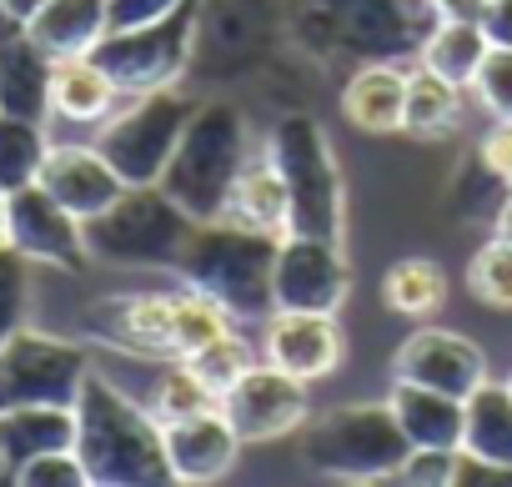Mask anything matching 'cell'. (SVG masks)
<instances>
[{
  "mask_svg": "<svg viewBox=\"0 0 512 487\" xmlns=\"http://www.w3.org/2000/svg\"><path fill=\"white\" fill-rule=\"evenodd\" d=\"M437 0H292L287 41L322 66H417Z\"/></svg>",
  "mask_w": 512,
  "mask_h": 487,
  "instance_id": "obj_1",
  "label": "cell"
},
{
  "mask_svg": "<svg viewBox=\"0 0 512 487\" xmlns=\"http://www.w3.org/2000/svg\"><path fill=\"white\" fill-rule=\"evenodd\" d=\"M231 317L206 292H111L81 312V337L141 357V362H186L211 337H221Z\"/></svg>",
  "mask_w": 512,
  "mask_h": 487,
  "instance_id": "obj_2",
  "label": "cell"
},
{
  "mask_svg": "<svg viewBox=\"0 0 512 487\" xmlns=\"http://www.w3.org/2000/svg\"><path fill=\"white\" fill-rule=\"evenodd\" d=\"M76 452L86 462L91 487H166V482H176L156 412L131 402L96 367L86 372L81 397H76Z\"/></svg>",
  "mask_w": 512,
  "mask_h": 487,
  "instance_id": "obj_3",
  "label": "cell"
},
{
  "mask_svg": "<svg viewBox=\"0 0 512 487\" xmlns=\"http://www.w3.org/2000/svg\"><path fill=\"white\" fill-rule=\"evenodd\" d=\"M277 247V231H256L246 221L216 216L191 226L171 272L181 277V287L206 292L231 322H267L277 312Z\"/></svg>",
  "mask_w": 512,
  "mask_h": 487,
  "instance_id": "obj_4",
  "label": "cell"
},
{
  "mask_svg": "<svg viewBox=\"0 0 512 487\" xmlns=\"http://www.w3.org/2000/svg\"><path fill=\"white\" fill-rule=\"evenodd\" d=\"M251 161V131L246 116L231 101H201L196 116L186 121L166 171H161V191L191 216V221H216L231 206L236 176Z\"/></svg>",
  "mask_w": 512,
  "mask_h": 487,
  "instance_id": "obj_5",
  "label": "cell"
},
{
  "mask_svg": "<svg viewBox=\"0 0 512 487\" xmlns=\"http://www.w3.org/2000/svg\"><path fill=\"white\" fill-rule=\"evenodd\" d=\"M412 457L387 402H347L302 427V462L332 482H397Z\"/></svg>",
  "mask_w": 512,
  "mask_h": 487,
  "instance_id": "obj_6",
  "label": "cell"
},
{
  "mask_svg": "<svg viewBox=\"0 0 512 487\" xmlns=\"http://www.w3.org/2000/svg\"><path fill=\"white\" fill-rule=\"evenodd\" d=\"M267 156L277 161L287 181L292 231L342 241L347 236V186H342V166L332 156L327 126L307 111H287L267 131Z\"/></svg>",
  "mask_w": 512,
  "mask_h": 487,
  "instance_id": "obj_7",
  "label": "cell"
},
{
  "mask_svg": "<svg viewBox=\"0 0 512 487\" xmlns=\"http://www.w3.org/2000/svg\"><path fill=\"white\" fill-rule=\"evenodd\" d=\"M292 0H196V36H191V81L231 86L256 76L277 46L287 41Z\"/></svg>",
  "mask_w": 512,
  "mask_h": 487,
  "instance_id": "obj_8",
  "label": "cell"
},
{
  "mask_svg": "<svg viewBox=\"0 0 512 487\" xmlns=\"http://www.w3.org/2000/svg\"><path fill=\"white\" fill-rule=\"evenodd\" d=\"M191 216L161 191V186H126L101 216L86 221V241L91 257L111 262V267H176L186 236H191Z\"/></svg>",
  "mask_w": 512,
  "mask_h": 487,
  "instance_id": "obj_9",
  "label": "cell"
},
{
  "mask_svg": "<svg viewBox=\"0 0 512 487\" xmlns=\"http://www.w3.org/2000/svg\"><path fill=\"white\" fill-rule=\"evenodd\" d=\"M196 96L176 91V86H161V91H141L131 96V106L111 111L101 126H96V151L121 171L126 186H156L186 121L196 116Z\"/></svg>",
  "mask_w": 512,
  "mask_h": 487,
  "instance_id": "obj_10",
  "label": "cell"
},
{
  "mask_svg": "<svg viewBox=\"0 0 512 487\" xmlns=\"http://www.w3.org/2000/svg\"><path fill=\"white\" fill-rule=\"evenodd\" d=\"M86 372H91V352L81 342L41 327H21L16 337L0 342V412L41 407V402L76 407Z\"/></svg>",
  "mask_w": 512,
  "mask_h": 487,
  "instance_id": "obj_11",
  "label": "cell"
},
{
  "mask_svg": "<svg viewBox=\"0 0 512 487\" xmlns=\"http://www.w3.org/2000/svg\"><path fill=\"white\" fill-rule=\"evenodd\" d=\"M191 36H196V0L181 6L166 21L151 26H131V31H106L91 51V61L116 81L121 96H141V91H161L176 86L191 71Z\"/></svg>",
  "mask_w": 512,
  "mask_h": 487,
  "instance_id": "obj_12",
  "label": "cell"
},
{
  "mask_svg": "<svg viewBox=\"0 0 512 487\" xmlns=\"http://www.w3.org/2000/svg\"><path fill=\"white\" fill-rule=\"evenodd\" d=\"M6 247H16L31 267H56V272H86L96 262L86 221L66 211L41 181L6 191Z\"/></svg>",
  "mask_w": 512,
  "mask_h": 487,
  "instance_id": "obj_13",
  "label": "cell"
},
{
  "mask_svg": "<svg viewBox=\"0 0 512 487\" xmlns=\"http://www.w3.org/2000/svg\"><path fill=\"white\" fill-rule=\"evenodd\" d=\"M277 312H337L352 292V272L342 257V241L287 231L277 247Z\"/></svg>",
  "mask_w": 512,
  "mask_h": 487,
  "instance_id": "obj_14",
  "label": "cell"
},
{
  "mask_svg": "<svg viewBox=\"0 0 512 487\" xmlns=\"http://www.w3.org/2000/svg\"><path fill=\"white\" fill-rule=\"evenodd\" d=\"M307 387L312 382L262 362V367H246L231 392H221V412L241 442H272V437H287L307 422V412H312Z\"/></svg>",
  "mask_w": 512,
  "mask_h": 487,
  "instance_id": "obj_15",
  "label": "cell"
},
{
  "mask_svg": "<svg viewBox=\"0 0 512 487\" xmlns=\"http://www.w3.org/2000/svg\"><path fill=\"white\" fill-rule=\"evenodd\" d=\"M392 382H417V387H437L452 397H472L487 382V357L472 337L452 327H417L392 352Z\"/></svg>",
  "mask_w": 512,
  "mask_h": 487,
  "instance_id": "obj_16",
  "label": "cell"
},
{
  "mask_svg": "<svg viewBox=\"0 0 512 487\" xmlns=\"http://www.w3.org/2000/svg\"><path fill=\"white\" fill-rule=\"evenodd\" d=\"M347 337L337 327V312H272L267 317V362L302 377L322 382L342 367Z\"/></svg>",
  "mask_w": 512,
  "mask_h": 487,
  "instance_id": "obj_17",
  "label": "cell"
},
{
  "mask_svg": "<svg viewBox=\"0 0 512 487\" xmlns=\"http://www.w3.org/2000/svg\"><path fill=\"white\" fill-rule=\"evenodd\" d=\"M161 437H166V457H171V477L176 482H221L236 457H241V437L236 427L226 422L221 407H206L196 417H181V422H161Z\"/></svg>",
  "mask_w": 512,
  "mask_h": 487,
  "instance_id": "obj_18",
  "label": "cell"
},
{
  "mask_svg": "<svg viewBox=\"0 0 512 487\" xmlns=\"http://www.w3.org/2000/svg\"><path fill=\"white\" fill-rule=\"evenodd\" d=\"M41 186H46L66 211H76L81 221L101 216V211L126 191L121 171H116L96 146H56V141H51V156H46V166H41Z\"/></svg>",
  "mask_w": 512,
  "mask_h": 487,
  "instance_id": "obj_19",
  "label": "cell"
},
{
  "mask_svg": "<svg viewBox=\"0 0 512 487\" xmlns=\"http://www.w3.org/2000/svg\"><path fill=\"white\" fill-rule=\"evenodd\" d=\"M342 116L367 136H397L407 116V66H357L342 81Z\"/></svg>",
  "mask_w": 512,
  "mask_h": 487,
  "instance_id": "obj_20",
  "label": "cell"
},
{
  "mask_svg": "<svg viewBox=\"0 0 512 487\" xmlns=\"http://www.w3.org/2000/svg\"><path fill=\"white\" fill-rule=\"evenodd\" d=\"M397 427L407 432L412 447H462V422H467V397L437 392V387H417V382H397L387 397Z\"/></svg>",
  "mask_w": 512,
  "mask_h": 487,
  "instance_id": "obj_21",
  "label": "cell"
},
{
  "mask_svg": "<svg viewBox=\"0 0 512 487\" xmlns=\"http://www.w3.org/2000/svg\"><path fill=\"white\" fill-rule=\"evenodd\" d=\"M51 71L56 56L41 51L26 31L0 46V111L26 116V121H51Z\"/></svg>",
  "mask_w": 512,
  "mask_h": 487,
  "instance_id": "obj_22",
  "label": "cell"
},
{
  "mask_svg": "<svg viewBox=\"0 0 512 487\" xmlns=\"http://www.w3.org/2000/svg\"><path fill=\"white\" fill-rule=\"evenodd\" d=\"M226 216L231 221H246L256 231H277V236L292 231V196H287V181H282L277 161L267 156V146L251 151V161L241 166Z\"/></svg>",
  "mask_w": 512,
  "mask_h": 487,
  "instance_id": "obj_23",
  "label": "cell"
},
{
  "mask_svg": "<svg viewBox=\"0 0 512 487\" xmlns=\"http://www.w3.org/2000/svg\"><path fill=\"white\" fill-rule=\"evenodd\" d=\"M116 81L91 56H61L51 71V116L71 126H101L116 111Z\"/></svg>",
  "mask_w": 512,
  "mask_h": 487,
  "instance_id": "obj_24",
  "label": "cell"
},
{
  "mask_svg": "<svg viewBox=\"0 0 512 487\" xmlns=\"http://www.w3.org/2000/svg\"><path fill=\"white\" fill-rule=\"evenodd\" d=\"M106 31H111L106 0H46L36 11V21L26 26V36L41 51H51L56 61L61 56H91Z\"/></svg>",
  "mask_w": 512,
  "mask_h": 487,
  "instance_id": "obj_25",
  "label": "cell"
},
{
  "mask_svg": "<svg viewBox=\"0 0 512 487\" xmlns=\"http://www.w3.org/2000/svg\"><path fill=\"white\" fill-rule=\"evenodd\" d=\"M0 437H6V457L11 472L41 452H66L76 447V407L61 402H41V407H16L0 412Z\"/></svg>",
  "mask_w": 512,
  "mask_h": 487,
  "instance_id": "obj_26",
  "label": "cell"
},
{
  "mask_svg": "<svg viewBox=\"0 0 512 487\" xmlns=\"http://www.w3.org/2000/svg\"><path fill=\"white\" fill-rule=\"evenodd\" d=\"M487 51H492V41H487L482 21H452V16H442V21H437V31L427 36V46H422L417 66H427V71H437L442 81H452V86L472 91L477 66L487 61Z\"/></svg>",
  "mask_w": 512,
  "mask_h": 487,
  "instance_id": "obj_27",
  "label": "cell"
},
{
  "mask_svg": "<svg viewBox=\"0 0 512 487\" xmlns=\"http://www.w3.org/2000/svg\"><path fill=\"white\" fill-rule=\"evenodd\" d=\"M462 452L512 467V382H482L467 397Z\"/></svg>",
  "mask_w": 512,
  "mask_h": 487,
  "instance_id": "obj_28",
  "label": "cell"
},
{
  "mask_svg": "<svg viewBox=\"0 0 512 487\" xmlns=\"http://www.w3.org/2000/svg\"><path fill=\"white\" fill-rule=\"evenodd\" d=\"M457 126H462V86L442 81L427 66H412L407 71V116H402V131L417 136V141H437V136H452Z\"/></svg>",
  "mask_w": 512,
  "mask_h": 487,
  "instance_id": "obj_29",
  "label": "cell"
},
{
  "mask_svg": "<svg viewBox=\"0 0 512 487\" xmlns=\"http://www.w3.org/2000/svg\"><path fill=\"white\" fill-rule=\"evenodd\" d=\"M447 297V277L427 257H402L382 277V307L397 317H432Z\"/></svg>",
  "mask_w": 512,
  "mask_h": 487,
  "instance_id": "obj_30",
  "label": "cell"
},
{
  "mask_svg": "<svg viewBox=\"0 0 512 487\" xmlns=\"http://www.w3.org/2000/svg\"><path fill=\"white\" fill-rule=\"evenodd\" d=\"M46 156H51V136H46L41 121L0 111V191H16V186L41 181Z\"/></svg>",
  "mask_w": 512,
  "mask_h": 487,
  "instance_id": "obj_31",
  "label": "cell"
},
{
  "mask_svg": "<svg viewBox=\"0 0 512 487\" xmlns=\"http://www.w3.org/2000/svg\"><path fill=\"white\" fill-rule=\"evenodd\" d=\"M512 186L487 166V156L482 151H472L462 166H457V181H452V216L457 221H497V206H502V196H507Z\"/></svg>",
  "mask_w": 512,
  "mask_h": 487,
  "instance_id": "obj_32",
  "label": "cell"
},
{
  "mask_svg": "<svg viewBox=\"0 0 512 487\" xmlns=\"http://www.w3.org/2000/svg\"><path fill=\"white\" fill-rule=\"evenodd\" d=\"M467 292L492 307V312H512V241L507 236H492L472 252L467 262Z\"/></svg>",
  "mask_w": 512,
  "mask_h": 487,
  "instance_id": "obj_33",
  "label": "cell"
},
{
  "mask_svg": "<svg viewBox=\"0 0 512 487\" xmlns=\"http://www.w3.org/2000/svg\"><path fill=\"white\" fill-rule=\"evenodd\" d=\"M206 407H221V397H216L186 362H166V372H161V382H156V392H151L156 422H181V417H196V412H206Z\"/></svg>",
  "mask_w": 512,
  "mask_h": 487,
  "instance_id": "obj_34",
  "label": "cell"
},
{
  "mask_svg": "<svg viewBox=\"0 0 512 487\" xmlns=\"http://www.w3.org/2000/svg\"><path fill=\"white\" fill-rule=\"evenodd\" d=\"M186 367H191V372H196L216 397H221V392H231V387L241 382V372H246V367H256V362H251L246 337H241L236 327H226V332H221V337H211L201 352H191V357H186Z\"/></svg>",
  "mask_w": 512,
  "mask_h": 487,
  "instance_id": "obj_35",
  "label": "cell"
},
{
  "mask_svg": "<svg viewBox=\"0 0 512 487\" xmlns=\"http://www.w3.org/2000/svg\"><path fill=\"white\" fill-rule=\"evenodd\" d=\"M31 312V262L0 241V342L16 337Z\"/></svg>",
  "mask_w": 512,
  "mask_h": 487,
  "instance_id": "obj_36",
  "label": "cell"
},
{
  "mask_svg": "<svg viewBox=\"0 0 512 487\" xmlns=\"http://www.w3.org/2000/svg\"><path fill=\"white\" fill-rule=\"evenodd\" d=\"M11 482H21V487H91L86 462H81L76 447H66V452H41V457L21 462V467L11 472Z\"/></svg>",
  "mask_w": 512,
  "mask_h": 487,
  "instance_id": "obj_37",
  "label": "cell"
},
{
  "mask_svg": "<svg viewBox=\"0 0 512 487\" xmlns=\"http://www.w3.org/2000/svg\"><path fill=\"white\" fill-rule=\"evenodd\" d=\"M477 101L492 111V121H512V46H492L472 81Z\"/></svg>",
  "mask_w": 512,
  "mask_h": 487,
  "instance_id": "obj_38",
  "label": "cell"
},
{
  "mask_svg": "<svg viewBox=\"0 0 512 487\" xmlns=\"http://www.w3.org/2000/svg\"><path fill=\"white\" fill-rule=\"evenodd\" d=\"M462 452V447H457ZM452 447H412V457L402 462L397 482H412V487H452V462H457Z\"/></svg>",
  "mask_w": 512,
  "mask_h": 487,
  "instance_id": "obj_39",
  "label": "cell"
},
{
  "mask_svg": "<svg viewBox=\"0 0 512 487\" xmlns=\"http://www.w3.org/2000/svg\"><path fill=\"white\" fill-rule=\"evenodd\" d=\"M181 6H191V0H106V21H111V31H131V26L166 21Z\"/></svg>",
  "mask_w": 512,
  "mask_h": 487,
  "instance_id": "obj_40",
  "label": "cell"
},
{
  "mask_svg": "<svg viewBox=\"0 0 512 487\" xmlns=\"http://www.w3.org/2000/svg\"><path fill=\"white\" fill-rule=\"evenodd\" d=\"M452 487H512V467L487 462V457H472V452H457Z\"/></svg>",
  "mask_w": 512,
  "mask_h": 487,
  "instance_id": "obj_41",
  "label": "cell"
},
{
  "mask_svg": "<svg viewBox=\"0 0 512 487\" xmlns=\"http://www.w3.org/2000/svg\"><path fill=\"white\" fill-rule=\"evenodd\" d=\"M482 156H487V166L512 186V121H492V131L482 136V146H477Z\"/></svg>",
  "mask_w": 512,
  "mask_h": 487,
  "instance_id": "obj_42",
  "label": "cell"
},
{
  "mask_svg": "<svg viewBox=\"0 0 512 487\" xmlns=\"http://www.w3.org/2000/svg\"><path fill=\"white\" fill-rule=\"evenodd\" d=\"M482 31H487L492 46H512V0H487Z\"/></svg>",
  "mask_w": 512,
  "mask_h": 487,
  "instance_id": "obj_43",
  "label": "cell"
},
{
  "mask_svg": "<svg viewBox=\"0 0 512 487\" xmlns=\"http://www.w3.org/2000/svg\"><path fill=\"white\" fill-rule=\"evenodd\" d=\"M437 11H442V16H452V21H482L487 0H437Z\"/></svg>",
  "mask_w": 512,
  "mask_h": 487,
  "instance_id": "obj_44",
  "label": "cell"
},
{
  "mask_svg": "<svg viewBox=\"0 0 512 487\" xmlns=\"http://www.w3.org/2000/svg\"><path fill=\"white\" fill-rule=\"evenodd\" d=\"M41 6H46V0H6V11H11V16H16V21H21V26H31V21H36V11H41Z\"/></svg>",
  "mask_w": 512,
  "mask_h": 487,
  "instance_id": "obj_45",
  "label": "cell"
},
{
  "mask_svg": "<svg viewBox=\"0 0 512 487\" xmlns=\"http://www.w3.org/2000/svg\"><path fill=\"white\" fill-rule=\"evenodd\" d=\"M492 231H497V236H507V241H512V191H507V196H502V206H497V221H492Z\"/></svg>",
  "mask_w": 512,
  "mask_h": 487,
  "instance_id": "obj_46",
  "label": "cell"
},
{
  "mask_svg": "<svg viewBox=\"0 0 512 487\" xmlns=\"http://www.w3.org/2000/svg\"><path fill=\"white\" fill-rule=\"evenodd\" d=\"M21 31H26V26H21L11 11H6V0H0V46H6L11 36H21Z\"/></svg>",
  "mask_w": 512,
  "mask_h": 487,
  "instance_id": "obj_47",
  "label": "cell"
},
{
  "mask_svg": "<svg viewBox=\"0 0 512 487\" xmlns=\"http://www.w3.org/2000/svg\"><path fill=\"white\" fill-rule=\"evenodd\" d=\"M0 477H11V457H6V437H0Z\"/></svg>",
  "mask_w": 512,
  "mask_h": 487,
  "instance_id": "obj_48",
  "label": "cell"
},
{
  "mask_svg": "<svg viewBox=\"0 0 512 487\" xmlns=\"http://www.w3.org/2000/svg\"><path fill=\"white\" fill-rule=\"evenodd\" d=\"M0 241H6V191H0Z\"/></svg>",
  "mask_w": 512,
  "mask_h": 487,
  "instance_id": "obj_49",
  "label": "cell"
},
{
  "mask_svg": "<svg viewBox=\"0 0 512 487\" xmlns=\"http://www.w3.org/2000/svg\"><path fill=\"white\" fill-rule=\"evenodd\" d=\"M507 382H512V377H507Z\"/></svg>",
  "mask_w": 512,
  "mask_h": 487,
  "instance_id": "obj_50",
  "label": "cell"
}]
</instances>
